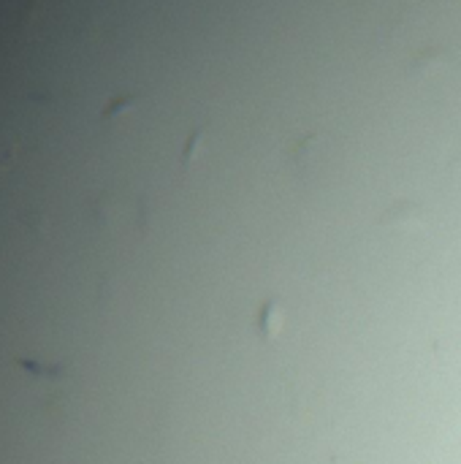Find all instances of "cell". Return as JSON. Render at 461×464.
I'll return each instance as SVG.
<instances>
[{
    "mask_svg": "<svg viewBox=\"0 0 461 464\" xmlns=\"http://www.w3.org/2000/svg\"><path fill=\"white\" fill-rule=\"evenodd\" d=\"M280 329H282V307L277 299H269L258 313V334L264 340H271L280 334Z\"/></svg>",
    "mask_w": 461,
    "mask_h": 464,
    "instance_id": "obj_1",
    "label": "cell"
},
{
    "mask_svg": "<svg viewBox=\"0 0 461 464\" xmlns=\"http://www.w3.org/2000/svg\"><path fill=\"white\" fill-rule=\"evenodd\" d=\"M380 223H383V225H413V223H421V207L413 204V201L393 204L391 209L383 212Z\"/></svg>",
    "mask_w": 461,
    "mask_h": 464,
    "instance_id": "obj_2",
    "label": "cell"
}]
</instances>
